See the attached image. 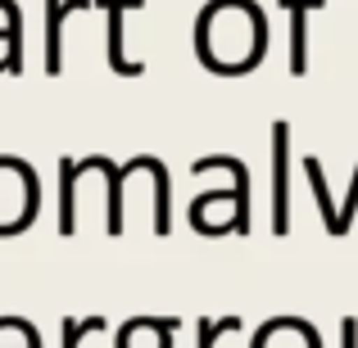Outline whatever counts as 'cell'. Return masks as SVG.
<instances>
[{
  "mask_svg": "<svg viewBox=\"0 0 358 348\" xmlns=\"http://www.w3.org/2000/svg\"><path fill=\"white\" fill-rule=\"evenodd\" d=\"M290 9V68H308V9H322V0H281Z\"/></svg>",
  "mask_w": 358,
  "mask_h": 348,
  "instance_id": "obj_5",
  "label": "cell"
},
{
  "mask_svg": "<svg viewBox=\"0 0 358 348\" xmlns=\"http://www.w3.org/2000/svg\"><path fill=\"white\" fill-rule=\"evenodd\" d=\"M127 9H141V0H109V63L131 77V73H141V63L122 59V14Z\"/></svg>",
  "mask_w": 358,
  "mask_h": 348,
  "instance_id": "obj_6",
  "label": "cell"
},
{
  "mask_svg": "<svg viewBox=\"0 0 358 348\" xmlns=\"http://www.w3.org/2000/svg\"><path fill=\"white\" fill-rule=\"evenodd\" d=\"M263 41H268V27H263V14L254 0H213L195 23L200 59L222 77L250 73L263 59Z\"/></svg>",
  "mask_w": 358,
  "mask_h": 348,
  "instance_id": "obj_1",
  "label": "cell"
},
{
  "mask_svg": "<svg viewBox=\"0 0 358 348\" xmlns=\"http://www.w3.org/2000/svg\"><path fill=\"white\" fill-rule=\"evenodd\" d=\"M254 348H322L317 344V331L299 317H281V321H268L259 331Z\"/></svg>",
  "mask_w": 358,
  "mask_h": 348,
  "instance_id": "obj_3",
  "label": "cell"
},
{
  "mask_svg": "<svg viewBox=\"0 0 358 348\" xmlns=\"http://www.w3.org/2000/svg\"><path fill=\"white\" fill-rule=\"evenodd\" d=\"M177 331V317L168 321V317H141V321H127L118 335V348H168V340H173Z\"/></svg>",
  "mask_w": 358,
  "mask_h": 348,
  "instance_id": "obj_4",
  "label": "cell"
},
{
  "mask_svg": "<svg viewBox=\"0 0 358 348\" xmlns=\"http://www.w3.org/2000/svg\"><path fill=\"white\" fill-rule=\"evenodd\" d=\"M304 172H308V181H313V199H317V209H322V218H327V231L336 235V204H331V195H327L322 163H317V158L308 154V158H304Z\"/></svg>",
  "mask_w": 358,
  "mask_h": 348,
  "instance_id": "obj_8",
  "label": "cell"
},
{
  "mask_svg": "<svg viewBox=\"0 0 358 348\" xmlns=\"http://www.w3.org/2000/svg\"><path fill=\"white\" fill-rule=\"evenodd\" d=\"M272 231H290V122L272 127Z\"/></svg>",
  "mask_w": 358,
  "mask_h": 348,
  "instance_id": "obj_2",
  "label": "cell"
},
{
  "mask_svg": "<svg viewBox=\"0 0 358 348\" xmlns=\"http://www.w3.org/2000/svg\"><path fill=\"white\" fill-rule=\"evenodd\" d=\"M227 331H241L236 317H222V321H209V317H204V321H200V348H213L218 335H227Z\"/></svg>",
  "mask_w": 358,
  "mask_h": 348,
  "instance_id": "obj_10",
  "label": "cell"
},
{
  "mask_svg": "<svg viewBox=\"0 0 358 348\" xmlns=\"http://www.w3.org/2000/svg\"><path fill=\"white\" fill-rule=\"evenodd\" d=\"M78 5H87V0H50V14H45V73H59L64 68V59H59V23L69 18V9H78Z\"/></svg>",
  "mask_w": 358,
  "mask_h": 348,
  "instance_id": "obj_7",
  "label": "cell"
},
{
  "mask_svg": "<svg viewBox=\"0 0 358 348\" xmlns=\"http://www.w3.org/2000/svg\"><path fill=\"white\" fill-rule=\"evenodd\" d=\"M87 331H105V317H87V321H64V348H78Z\"/></svg>",
  "mask_w": 358,
  "mask_h": 348,
  "instance_id": "obj_9",
  "label": "cell"
},
{
  "mask_svg": "<svg viewBox=\"0 0 358 348\" xmlns=\"http://www.w3.org/2000/svg\"><path fill=\"white\" fill-rule=\"evenodd\" d=\"M354 209H358V167H354V176H350V199H345V209L336 213V235H345V231H350Z\"/></svg>",
  "mask_w": 358,
  "mask_h": 348,
  "instance_id": "obj_11",
  "label": "cell"
}]
</instances>
